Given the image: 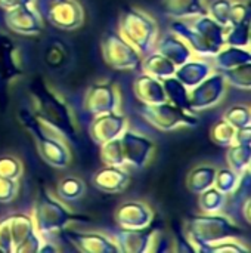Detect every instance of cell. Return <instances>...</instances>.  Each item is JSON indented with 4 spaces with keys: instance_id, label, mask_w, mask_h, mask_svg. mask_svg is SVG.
<instances>
[{
    "instance_id": "cell-29",
    "label": "cell",
    "mask_w": 251,
    "mask_h": 253,
    "mask_svg": "<svg viewBox=\"0 0 251 253\" xmlns=\"http://www.w3.org/2000/svg\"><path fill=\"white\" fill-rule=\"evenodd\" d=\"M251 162V145L243 144H232L228 147L226 151V163L228 168L232 169L235 173L243 175L250 170Z\"/></svg>"
},
{
    "instance_id": "cell-30",
    "label": "cell",
    "mask_w": 251,
    "mask_h": 253,
    "mask_svg": "<svg viewBox=\"0 0 251 253\" xmlns=\"http://www.w3.org/2000/svg\"><path fill=\"white\" fill-rule=\"evenodd\" d=\"M163 86H164V90L167 95V101L180 107L182 110L192 113L189 108V89H186L175 76L164 79Z\"/></svg>"
},
{
    "instance_id": "cell-13",
    "label": "cell",
    "mask_w": 251,
    "mask_h": 253,
    "mask_svg": "<svg viewBox=\"0 0 251 253\" xmlns=\"http://www.w3.org/2000/svg\"><path fill=\"white\" fill-rule=\"evenodd\" d=\"M127 129V119L120 111H109L95 116L89 125V136L96 145L118 138Z\"/></svg>"
},
{
    "instance_id": "cell-31",
    "label": "cell",
    "mask_w": 251,
    "mask_h": 253,
    "mask_svg": "<svg viewBox=\"0 0 251 253\" xmlns=\"http://www.w3.org/2000/svg\"><path fill=\"white\" fill-rule=\"evenodd\" d=\"M226 202H228V196H225L215 187H210L209 190L198 194V205L203 213L223 212L226 208Z\"/></svg>"
},
{
    "instance_id": "cell-32",
    "label": "cell",
    "mask_w": 251,
    "mask_h": 253,
    "mask_svg": "<svg viewBox=\"0 0 251 253\" xmlns=\"http://www.w3.org/2000/svg\"><path fill=\"white\" fill-rule=\"evenodd\" d=\"M43 58H44L46 65L50 70H61L68 62L70 49L65 46V43H62L59 40H52L47 43Z\"/></svg>"
},
{
    "instance_id": "cell-25",
    "label": "cell",
    "mask_w": 251,
    "mask_h": 253,
    "mask_svg": "<svg viewBox=\"0 0 251 253\" xmlns=\"http://www.w3.org/2000/svg\"><path fill=\"white\" fill-rule=\"evenodd\" d=\"M141 67H142L143 73H146L158 80H164L167 77L175 76V71L178 68L170 59H167L164 55H161L157 50H152V52L146 53L145 56H142Z\"/></svg>"
},
{
    "instance_id": "cell-11",
    "label": "cell",
    "mask_w": 251,
    "mask_h": 253,
    "mask_svg": "<svg viewBox=\"0 0 251 253\" xmlns=\"http://www.w3.org/2000/svg\"><path fill=\"white\" fill-rule=\"evenodd\" d=\"M83 108L86 113L93 116L109 111H120L121 93L118 86L107 80L90 84L84 93Z\"/></svg>"
},
{
    "instance_id": "cell-8",
    "label": "cell",
    "mask_w": 251,
    "mask_h": 253,
    "mask_svg": "<svg viewBox=\"0 0 251 253\" xmlns=\"http://www.w3.org/2000/svg\"><path fill=\"white\" fill-rule=\"evenodd\" d=\"M141 116L152 127L163 132L175 130L179 127H194L198 125V117L195 113L182 110L170 101L160 104H143L141 108Z\"/></svg>"
},
{
    "instance_id": "cell-4",
    "label": "cell",
    "mask_w": 251,
    "mask_h": 253,
    "mask_svg": "<svg viewBox=\"0 0 251 253\" xmlns=\"http://www.w3.org/2000/svg\"><path fill=\"white\" fill-rule=\"evenodd\" d=\"M185 236L194 252H201V249L207 245L220 242L223 239H240L241 227L235 224V221L219 213H200L189 216L185 221Z\"/></svg>"
},
{
    "instance_id": "cell-21",
    "label": "cell",
    "mask_w": 251,
    "mask_h": 253,
    "mask_svg": "<svg viewBox=\"0 0 251 253\" xmlns=\"http://www.w3.org/2000/svg\"><path fill=\"white\" fill-rule=\"evenodd\" d=\"M161 7L173 19H189L207 13L206 0H163Z\"/></svg>"
},
{
    "instance_id": "cell-6",
    "label": "cell",
    "mask_w": 251,
    "mask_h": 253,
    "mask_svg": "<svg viewBox=\"0 0 251 253\" xmlns=\"http://www.w3.org/2000/svg\"><path fill=\"white\" fill-rule=\"evenodd\" d=\"M31 218L34 221L36 231L41 237L59 234L68 227V224L77 221L75 213L43 188L37 194Z\"/></svg>"
},
{
    "instance_id": "cell-24",
    "label": "cell",
    "mask_w": 251,
    "mask_h": 253,
    "mask_svg": "<svg viewBox=\"0 0 251 253\" xmlns=\"http://www.w3.org/2000/svg\"><path fill=\"white\" fill-rule=\"evenodd\" d=\"M215 70L225 71L231 70L244 64L251 62V53L247 47H237L225 44L216 55H215Z\"/></svg>"
},
{
    "instance_id": "cell-33",
    "label": "cell",
    "mask_w": 251,
    "mask_h": 253,
    "mask_svg": "<svg viewBox=\"0 0 251 253\" xmlns=\"http://www.w3.org/2000/svg\"><path fill=\"white\" fill-rule=\"evenodd\" d=\"M99 157L105 166H126L120 136L99 145Z\"/></svg>"
},
{
    "instance_id": "cell-5",
    "label": "cell",
    "mask_w": 251,
    "mask_h": 253,
    "mask_svg": "<svg viewBox=\"0 0 251 253\" xmlns=\"http://www.w3.org/2000/svg\"><path fill=\"white\" fill-rule=\"evenodd\" d=\"M118 33L142 55L152 52L158 40L155 19L136 7H124L118 21Z\"/></svg>"
},
{
    "instance_id": "cell-19",
    "label": "cell",
    "mask_w": 251,
    "mask_h": 253,
    "mask_svg": "<svg viewBox=\"0 0 251 253\" xmlns=\"http://www.w3.org/2000/svg\"><path fill=\"white\" fill-rule=\"evenodd\" d=\"M133 93L142 104H160L167 101L163 80H158L146 73L135 77Z\"/></svg>"
},
{
    "instance_id": "cell-38",
    "label": "cell",
    "mask_w": 251,
    "mask_h": 253,
    "mask_svg": "<svg viewBox=\"0 0 251 253\" xmlns=\"http://www.w3.org/2000/svg\"><path fill=\"white\" fill-rule=\"evenodd\" d=\"M223 119H225L229 125H232L235 129L246 127V126H251L250 107H249V105H244V104L232 105V107H229V108L225 111Z\"/></svg>"
},
{
    "instance_id": "cell-42",
    "label": "cell",
    "mask_w": 251,
    "mask_h": 253,
    "mask_svg": "<svg viewBox=\"0 0 251 253\" xmlns=\"http://www.w3.org/2000/svg\"><path fill=\"white\" fill-rule=\"evenodd\" d=\"M250 22V4L247 1H232L231 15H229V25L234 24H244Z\"/></svg>"
},
{
    "instance_id": "cell-2",
    "label": "cell",
    "mask_w": 251,
    "mask_h": 253,
    "mask_svg": "<svg viewBox=\"0 0 251 253\" xmlns=\"http://www.w3.org/2000/svg\"><path fill=\"white\" fill-rule=\"evenodd\" d=\"M18 119L25 130L31 133L43 162L55 169H65L70 166L72 154L68 142L58 130L44 123L30 108L19 110Z\"/></svg>"
},
{
    "instance_id": "cell-45",
    "label": "cell",
    "mask_w": 251,
    "mask_h": 253,
    "mask_svg": "<svg viewBox=\"0 0 251 253\" xmlns=\"http://www.w3.org/2000/svg\"><path fill=\"white\" fill-rule=\"evenodd\" d=\"M234 144H243V145H251V127H240L235 130V139Z\"/></svg>"
},
{
    "instance_id": "cell-28",
    "label": "cell",
    "mask_w": 251,
    "mask_h": 253,
    "mask_svg": "<svg viewBox=\"0 0 251 253\" xmlns=\"http://www.w3.org/2000/svg\"><path fill=\"white\" fill-rule=\"evenodd\" d=\"M86 193V182L78 176H65L56 185V196L64 203L78 202Z\"/></svg>"
},
{
    "instance_id": "cell-26",
    "label": "cell",
    "mask_w": 251,
    "mask_h": 253,
    "mask_svg": "<svg viewBox=\"0 0 251 253\" xmlns=\"http://www.w3.org/2000/svg\"><path fill=\"white\" fill-rule=\"evenodd\" d=\"M216 172H217V168L209 163L195 166L186 176V188L189 190V193L195 196L201 194L203 191L213 187Z\"/></svg>"
},
{
    "instance_id": "cell-22",
    "label": "cell",
    "mask_w": 251,
    "mask_h": 253,
    "mask_svg": "<svg viewBox=\"0 0 251 253\" xmlns=\"http://www.w3.org/2000/svg\"><path fill=\"white\" fill-rule=\"evenodd\" d=\"M215 70L213 65H210L209 62L204 61H195V59H189L185 64L179 65L175 71V77L186 87V89H192L197 84H200L212 71Z\"/></svg>"
},
{
    "instance_id": "cell-20",
    "label": "cell",
    "mask_w": 251,
    "mask_h": 253,
    "mask_svg": "<svg viewBox=\"0 0 251 253\" xmlns=\"http://www.w3.org/2000/svg\"><path fill=\"white\" fill-rule=\"evenodd\" d=\"M154 50L164 55L176 67H179V65L185 64L186 61H189L191 58H194L192 49L186 44L185 40H182L176 34H167L163 39H158Z\"/></svg>"
},
{
    "instance_id": "cell-18",
    "label": "cell",
    "mask_w": 251,
    "mask_h": 253,
    "mask_svg": "<svg viewBox=\"0 0 251 253\" xmlns=\"http://www.w3.org/2000/svg\"><path fill=\"white\" fill-rule=\"evenodd\" d=\"M92 184L105 194H118L129 187L130 173L124 166H105L93 175Z\"/></svg>"
},
{
    "instance_id": "cell-37",
    "label": "cell",
    "mask_w": 251,
    "mask_h": 253,
    "mask_svg": "<svg viewBox=\"0 0 251 253\" xmlns=\"http://www.w3.org/2000/svg\"><path fill=\"white\" fill-rule=\"evenodd\" d=\"M235 127L232 125H229L225 119L216 122L213 126H212V130H210V136H212V141L215 144H217L219 147H225L228 148L229 145L234 144V139H235Z\"/></svg>"
},
{
    "instance_id": "cell-43",
    "label": "cell",
    "mask_w": 251,
    "mask_h": 253,
    "mask_svg": "<svg viewBox=\"0 0 251 253\" xmlns=\"http://www.w3.org/2000/svg\"><path fill=\"white\" fill-rule=\"evenodd\" d=\"M19 193V182L0 176V203H10Z\"/></svg>"
},
{
    "instance_id": "cell-7",
    "label": "cell",
    "mask_w": 251,
    "mask_h": 253,
    "mask_svg": "<svg viewBox=\"0 0 251 253\" xmlns=\"http://www.w3.org/2000/svg\"><path fill=\"white\" fill-rule=\"evenodd\" d=\"M33 6L52 27L77 30L84 22V9L78 0H33Z\"/></svg>"
},
{
    "instance_id": "cell-16",
    "label": "cell",
    "mask_w": 251,
    "mask_h": 253,
    "mask_svg": "<svg viewBox=\"0 0 251 253\" xmlns=\"http://www.w3.org/2000/svg\"><path fill=\"white\" fill-rule=\"evenodd\" d=\"M114 218L120 230H142L152 224L154 211L143 202L130 200L118 206Z\"/></svg>"
},
{
    "instance_id": "cell-46",
    "label": "cell",
    "mask_w": 251,
    "mask_h": 253,
    "mask_svg": "<svg viewBox=\"0 0 251 253\" xmlns=\"http://www.w3.org/2000/svg\"><path fill=\"white\" fill-rule=\"evenodd\" d=\"M33 0H0V9L3 10H10L24 4H31Z\"/></svg>"
},
{
    "instance_id": "cell-12",
    "label": "cell",
    "mask_w": 251,
    "mask_h": 253,
    "mask_svg": "<svg viewBox=\"0 0 251 253\" xmlns=\"http://www.w3.org/2000/svg\"><path fill=\"white\" fill-rule=\"evenodd\" d=\"M124 163L135 169H143L149 165L154 153L155 142L141 133L129 130V127L120 135Z\"/></svg>"
},
{
    "instance_id": "cell-44",
    "label": "cell",
    "mask_w": 251,
    "mask_h": 253,
    "mask_svg": "<svg viewBox=\"0 0 251 253\" xmlns=\"http://www.w3.org/2000/svg\"><path fill=\"white\" fill-rule=\"evenodd\" d=\"M0 251L12 253V240H10V233H9L7 215L0 218Z\"/></svg>"
},
{
    "instance_id": "cell-39",
    "label": "cell",
    "mask_w": 251,
    "mask_h": 253,
    "mask_svg": "<svg viewBox=\"0 0 251 253\" xmlns=\"http://www.w3.org/2000/svg\"><path fill=\"white\" fill-rule=\"evenodd\" d=\"M22 173H24V165L16 156H12V154L0 156V176L1 178L19 181Z\"/></svg>"
},
{
    "instance_id": "cell-17",
    "label": "cell",
    "mask_w": 251,
    "mask_h": 253,
    "mask_svg": "<svg viewBox=\"0 0 251 253\" xmlns=\"http://www.w3.org/2000/svg\"><path fill=\"white\" fill-rule=\"evenodd\" d=\"M158 231L155 228L146 227L142 230H120L114 242L118 246L120 252L126 253H145L152 251V245H155Z\"/></svg>"
},
{
    "instance_id": "cell-9",
    "label": "cell",
    "mask_w": 251,
    "mask_h": 253,
    "mask_svg": "<svg viewBox=\"0 0 251 253\" xmlns=\"http://www.w3.org/2000/svg\"><path fill=\"white\" fill-rule=\"evenodd\" d=\"M102 58L114 70H136L141 67L142 55L115 31L107 33L101 42Z\"/></svg>"
},
{
    "instance_id": "cell-3",
    "label": "cell",
    "mask_w": 251,
    "mask_h": 253,
    "mask_svg": "<svg viewBox=\"0 0 251 253\" xmlns=\"http://www.w3.org/2000/svg\"><path fill=\"white\" fill-rule=\"evenodd\" d=\"M172 33L185 40L192 52L201 56H215L225 46V27L207 13L189 19H175Z\"/></svg>"
},
{
    "instance_id": "cell-27",
    "label": "cell",
    "mask_w": 251,
    "mask_h": 253,
    "mask_svg": "<svg viewBox=\"0 0 251 253\" xmlns=\"http://www.w3.org/2000/svg\"><path fill=\"white\" fill-rule=\"evenodd\" d=\"M21 73V62L18 59V49L10 39L0 37V76L4 80L18 77Z\"/></svg>"
},
{
    "instance_id": "cell-23",
    "label": "cell",
    "mask_w": 251,
    "mask_h": 253,
    "mask_svg": "<svg viewBox=\"0 0 251 253\" xmlns=\"http://www.w3.org/2000/svg\"><path fill=\"white\" fill-rule=\"evenodd\" d=\"M7 224H9V233H10V240H12V252H15L16 248L21 246L28 237L37 233L31 215L24 213V212L9 213Z\"/></svg>"
},
{
    "instance_id": "cell-36",
    "label": "cell",
    "mask_w": 251,
    "mask_h": 253,
    "mask_svg": "<svg viewBox=\"0 0 251 253\" xmlns=\"http://www.w3.org/2000/svg\"><path fill=\"white\" fill-rule=\"evenodd\" d=\"M240 178H241V175L235 173L228 166L226 168H220L216 172L213 187L216 190H219L220 193H223L225 196H231L234 193V190L237 188V185L240 182Z\"/></svg>"
},
{
    "instance_id": "cell-47",
    "label": "cell",
    "mask_w": 251,
    "mask_h": 253,
    "mask_svg": "<svg viewBox=\"0 0 251 253\" xmlns=\"http://www.w3.org/2000/svg\"><path fill=\"white\" fill-rule=\"evenodd\" d=\"M0 253H1V251H0Z\"/></svg>"
},
{
    "instance_id": "cell-15",
    "label": "cell",
    "mask_w": 251,
    "mask_h": 253,
    "mask_svg": "<svg viewBox=\"0 0 251 253\" xmlns=\"http://www.w3.org/2000/svg\"><path fill=\"white\" fill-rule=\"evenodd\" d=\"M59 234L74 246V249L84 253H117L118 246L115 245L114 239L102 234V233H83V231H72L64 228Z\"/></svg>"
},
{
    "instance_id": "cell-14",
    "label": "cell",
    "mask_w": 251,
    "mask_h": 253,
    "mask_svg": "<svg viewBox=\"0 0 251 253\" xmlns=\"http://www.w3.org/2000/svg\"><path fill=\"white\" fill-rule=\"evenodd\" d=\"M3 22L10 31L21 36H37L43 30V19L33 3L4 10Z\"/></svg>"
},
{
    "instance_id": "cell-1",
    "label": "cell",
    "mask_w": 251,
    "mask_h": 253,
    "mask_svg": "<svg viewBox=\"0 0 251 253\" xmlns=\"http://www.w3.org/2000/svg\"><path fill=\"white\" fill-rule=\"evenodd\" d=\"M31 111L44 123L58 130L67 142L78 144L80 133L74 114L64 98H61L41 77H34L28 87Z\"/></svg>"
},
{
    "instance_id": "cell-40",
    "label": "cell",
    "mask_w": 251,
    "mask_h": 253,
    "mask_svg": "<svg viewBox=\"0 0 251 253\" xmlns=\"http://www.w3.org/2000/svg\"><path fill=\"white\" fill-rule=\"evenodd\" d=\"M249 251V246H246L238 239H223L220 242L207 245L201 249V252L212 253H247Z\"/></svg>"
},
{
    "instance_id": "cell-34",
    "label": "cell",
    "mask_w": 251,
    "mask_h": 253,
    "mask_svg": "<svg viewBox=\"0 0 251 253\" xmlns=\"http://www.w3.org/2000/svg\"><path fill=\"white\" fill-rule=\"evenodd\" d=\"M225 44L247 47L250 46V22L225 27Z\"/></svg>"
},
{
    "instance_id": "cell-10",
    "label": "cell",
    "mask_w": 251,
    "mask_h": 253,
    "mask_svg": "<svg viewBox=\"0 0 251 253\" xmlns=\"http://www.w3.org/2000/svg\"><path fill=\"white\" fill-rule=\"evenodd\" d=\"M225 76L219 70H213L200 84L189 89V108L192 113H201L216 107L228 92Z\"/></svg>"
},
{
    "instance_id": "cell-41",
    "label": "cell",
    "mask_w": 251,
    "mask_h": 253,
    "mask_svg": "<svg viewBox=\"0 0 251 253\" xmlns=\"http://www.w3.org/2000/svg\"><path fill=\"white\" fill-rule=\"evenodd\" d=\"M234 0H213L207 4V15L223 27L229 25L231 6Z\"/></svg>"
},
{
    "instance_id": "cell-35",
    "label": "cell",
    "mask_w": 251,
    "mask_h": 253,
    "mask_svg": "<svg viewBox=\"0 0 251 253\" xmlns=\"http://www.w3.org/2000/svg\"><path fill=\"white\" fill-rule=\"evenodd\" d=\"M229 87L249 90L251 87V62L222 71Z\"/></svg>"
}]
</instances>
